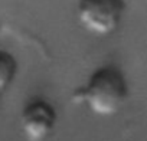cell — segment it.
<instances>
[{
	"mask_svg": "<svg viewBox=\"0 0 147 141\" xmlns=\"http://www.w3.org/2000/svg\"><path fill=\"white\" fill-rule=\"evenodd\" d=\"M128 98V84L121 69L113 65L97 68L87 82L71 94V101L85 105L98 117L117 114Z\"/></svg>",
	"mask_w": 147,
	"mask_h": 141,
	"instance_id": "6da1fadb",
	"label": "cell"
},
{
	"mask_svg": "<svg viewBox=\"0 0 147 141\" xmlns=\"http://www.w3.org/2000/svg\"><path fill=\"white\" fill-rule=\"evenodd\" d=\"M18 74V62L9 52L0 50V99L12 85Z\"/></svg>",
	"mask_w": 147,
	"mask_h": 141,
	"instance_id": "277c9868",
	"label": "cell"
},
{
	"mask_svg": "<svg viewBox=\"0 0 147 141\" xmlns=\"http://www.w3.org/2000/svg\"><path fill=\"white\" fill-rule=\"evenodd\" d=\"M56 122L58 112L55 107L42 98L29 101L20 114V127L28 141L46 140L53 132Z\"/></svg>",
	"mask_w": 147,
	"mask_h": 141,
	"instance_id": "3957f363",
	"label": "cell"
},
{
	"mask_svg": "<svg viewBox=\"0 0 147 141\" xmlns=\"http://www.w3.org/2000/svg\"><path fill=\"white\" fill-rule=\"evenodd\" d=\"M124 0H78L77 19L90 33L108 36L114 33L124 16Z\"/></svg>",
	"mask_w": 147,
	"mask_h": 141,
	"instance_id": "7a4b0ae2",
	"label": "cell"
}]
</instances>
